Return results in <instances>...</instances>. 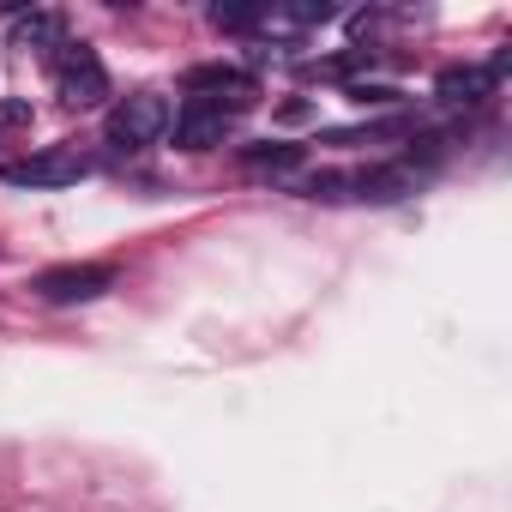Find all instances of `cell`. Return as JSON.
Instances as JSON below:
<instances>
[{"label": "cell", "instance_id": "cell-6", "mask_svg": "<svg viewBox=\"0 0 512 512\" xmlns=\"http://www.w3.org/2000/svg\"><path fill=\"white\" fill-rule=\"evenodd\" d=\"M169 127H175V145H181V151H211V145H223L229 115H223L217 103H205V97H187V103L169 115Z\"/></svg>", "mask_w": 512, "mask_h": 512}, {"label": "cell", "instance_id": "cell-7", "mask_svg": "<svg viewBox=\"0 0 512 512\" xmlns=\"http://www.w3.org/2000/svg\"><path fill=\"white\" fill-rule=\"evenodd\" d=\"M416 187V175L398 163V169H344V199H374V205H392Z\"/></svg>", "mask_w": 512, "mask_h": 512}, {"label": "cell", "instance_id": "cell-5", "mask_svg": "<svg viewBox=\"0 0 512 512\" xmlns=\"http://www.w3.org/2000/svg\"><path fill=\"white\" fill-rule=\"evenodd\" d=\"M187 97H205V103H217L223 115H235V109H247V103H260V79L217 61V67H193V73H187Z\"/></svg>", "mask_w": 512, "mask_h": 512}, {"label": "cell", "instance_id": "cell-9", "mask_svg": "<svg viewBox=\"0 0 512 512\" xmlns=\"http://www.w3.org/2000/svg\"><path fill=\"white\" fill-rule=\"evenodd\" d=\"M434 91H440V103H482L494 91V73L488 67H446Z\"/></svg>", "mask_w": 512, "mask_h": 512}, {"label": "cell", "instance_id": "cell-11", "mask_svg": "<svg viewBox=\"0 0 512 512\" xmlns=\"http://www.w3.org/2000/svg\"><path fill=\"white\" fill-rule=\"evenodd\" d=\"M344 97H350V103H362V109H392V103H404V91H398V85H350Z\"/></svg>", "mask_w": 512, "mask_h": 512}, {"label": "cell", "instance_id": "cell-8", "mask_svg": "<svg viewBox=\"0 0 512 512\" xmlns=\"http://www.w3.org/2000/svg\"><path fill=\"white\" fill-rule=\"evenodd\" d=\"M13 49H67V19L61 13H19L13 19Z\"/></svg>", "mask_w": 512, "mask_h": 512}, {"label": "cell", "instance_id": "cell-10", "mask_svg": "<svg viewBox=\"0 0 512 512\" xmlns=\"http://www.w3.org/2000/svg\"><path fill=\"white\" fill-rule=\"evenodd\" d=\"M241 157H247V169H296L302 145H247Z\"/></svg>", "mask_w": 512, "mask_h": 512}, {"label": "cell", "instance_id": "cell-1", "mask_svg": "<svg viewBox=\"0 0 512 512\" xmlns=\"http://www.w3.org/2000/svg\"><path fill=\"white\" fill-rule=\"evenodd\" d=\"M163 133H169V97H163V91H133V97H121V103L109 109V121H103V139H109L121 157L157 145Z\"/></svg>", "mask_w": 512, "mask_h": 512}, {"label": "cell", "instance_id": "cell-12", "mask_svg": "<svg viewBox=\"0 0 512 512\" xmlns=\"http://www.w3.org/2000/svg\"><path fill=\"white\" fill-rule=\"evenodd\" d=\"M211 25L217 31H253L260 25V7H211Z\"/></svg>", "mask_w": 512, "mask_h": 512}, {"label": "cell", "instance_id": "cell-2", "mask_svg": "<svg viewBox=\"0 0 512 512\" xmlns=\"http://www.w3.org/2000/svg\"><path fill=\"white\" fill-rule=\"evenodd\" d=\"M85 175H91V157L73 151V145H49V151H31V157L0 169L7 187H79Z\"/></svg>", "mask_w": 512, "mask_h": 512}, {"label": "cell", "instance_id": "cell-13", "mask_svg": "<svg viewBox=\"0 0 512 512\" xmlns=\"http://www.w3.org/2000/svg\"><path fill=\"white\" fill-rule=\"evenodd\" d=\"M19 121H31V109H25V103H7V109H0V127H19Z\"/></svg>", "mask_w": 512, "mask_h": 512}, {"label": "cell", "instance_id": "cell-4", "mask_svg": "<svg viewBox=\"0 0 512 512\" xmlns=\"http://www.w3.org/2000/svg\"><path fill=\"white\" fill-rule=\"evenodd\" d=\"M31 290H37L43 302H55V308H67V302H97L103 290H115V266H97V260H85V266H49V272L31 278Z\"/></svg>", "mask_w": 512, "mask_h": 512}, {"label": "cell", "instance_id": "cell-3", "mask_svg": "<svg viewBox=\"0 0 512 512\" xmlns=\"http://www.w3.org/2000/svg\"><path fill=\"white\" fill-rule=\"evenodd\" d=\"M55 91H61L67 109H97V103L109 97V67L97 61V49L67 43V49L55 55Z\"/></svg>", "mask_w": 512, "mask_h": 512}]
</instances>
